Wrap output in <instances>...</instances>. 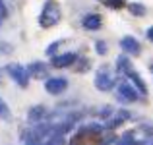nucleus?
I'll return each mask as SVG.
<instances>
[{"label":"nucleus","mask_w":153,"mask_h":145,"mask_svg":"<svg viewBox=\"0 0 153 145\" xmlns=\"http://www.w3.org/2000/svg\"><path fill=\"white\" fill-rule=\"evenodd\" d=\"M58 21H60V6L52 0H47L41 10V16H39V23L43 27H52Z\"/></svg>","instance_id":"1"},{"label":"nucleus","mask_w":153,"mask_h":145,"mask_svg":"<svg viewBox=\"0 0 153 145\" xmlns=\"http://www.w3.org/2000/svg\"><path fill=\"white\" fill-rule=\"evenodd\" d=\"M8 72H10V75H12V78H14V79H16V81H18L22 87H25V85H27L29 74H27L25 68L18 66V64H12V66H8Z\"/></svg>","instance_id":"2"},{"label":"nucleus","mask_w":153,"mask_h":145,"mask_svg":"<svg viewBox=\"0 0 153 145\" xmlns=\"http://www.w3.org/2000/svg\"><path fill=\"white\" fill-rule=\"evenodd\" d=\"M66 87H68V81L64 78H51V79H47V83H45V89L52 95L62 93Z\"/></svg>","instance_id":"3"},{"label":"nucleus","mask_w":153,"mask_h":145,"mask_svg":"<svg viewBox=\"0 0 153 145\" xmlns=\"http://www.w3.org/2000/svg\"><path fill=\"white\" fill-rule=\"evenodd\" d=\"M76 62V54L74 52H64V54H58L52 58V66L54 68H68Z\"/></svg>","instance_id":"4"},{"label":"nucleus","mask_w":153,"mask_h":145,"mask_svg":"<svg viewBox=\"0 0 153 145\" xmlns=\"http://www.w3.org/2000/svg\"><path fill=\"white\" fill-rule=\"evenodd\" d=\"M101 25H103V18L99 14H89V16H85V18H83V27H85V29H89V31L101 29Z\"/></svg>","instance_id":"5"},{"label":"nucleus","mask_w":153,"mask_h":145,"mask_svg":"<svg viewBox=\"0 0 153 145\" xmlns=\"http://www.w3.org/2000/svg\"><path fill=\"white\" fill-rule=\"evenodd\" d=\"M120 47H122V50L128 52V54H140V43L136 41L134 37H124L122 41H120Z\"/></svg>","instance_id":"6"},{"label":"nucleus","mask_w":153,"mask_h":145,"mask_svg":"<svg viewBox=\"0 0 153 145\" xmlns=\"http://www.w3.org/2000/svg\"><path fill=\"white\" fill-rule=\"evenodd\" d=\"M95 85H97V89L101 91H107L112 87V78L108 75V72H99V75L95 78Z\"/></svg>","instance_id":"7"},{"label":"nucleus","mask_w":153,"mask_h":145,"mask_svg":"<svg viewBox=\"0 0 153 145\" xmlns=\"http://www.w3.org/2000/svg\"><path fill=\"white\" fill-rule=\"evenodd\" d=\"M118 95H120V99H124V101H136V89H132L128 83H122V85L118 87Z\"/></svg>","instance_id":"8"},{"label":"nucleus","mask_w":153,"mask_h":145,"mask_svg":"<svg viewBox=\"0 0 153 145\" xmlns=\"http://www.w3.org/2000/svg\"><path fill=\"white\" fill-rule=\"evenodd\" d=\"M126 74L130 75V79H132V81L136 83V87H138V89H140V93H146V91H147V87H146V83L142 81V78H140V75L136 74V72H132V70H128Z\"/></svg>","instance_id":"9"},{"label":"nucleus","mask_w":153,"mask_h":145,"mask_svg":"<svg viewBox=\"0 0 153 145\" xmlns=\"http://www.w3.org/2000/svg\"><path fill=\"white\" fill-rule=\"evenodd\" d=\"M99 2H101L103 6L111 8V10H120V8L126 6V2H124V0H99Z\"/></svg>","instance_id":"10"},{"label":"nucleus","mask_w":153,"mask_h":145,"mask_svg":"<svg viewBox=\"0 0 153 145\" xmlns=\"http://www.w3.org/2000/svg\"><path fill=\"white\" fill-rule=\"evenodd\" d=\"M128 10H130V14L132 16H146L147 14V10H146V6H143V4H130V6H128Z\"/></svg>","instance_id":"11"},{"label":"nucleus","mask_w":153,"mask_h":145,"mask_svg":"<svg viewBox=\"0 0 153 145\" xmlns=\"http://www.w3.org/2000/svg\"><path fill=\"white\" fill-rule=\"evenodd\" d=\"M33 74V75H37V78H41V75H45V66L43 64H39V62H35V64H31L29 68H27V74Z\"/></svg>","instance_id":"12"},{"label":"nucleus","mask_w":153,"mask_h":145,"mask_svg":"<svg viewBox=\"0 0 153 145\" xmlns=\"http://www.w3.org/2000/svg\"><path fill=\"white\" fill-rule=\"evenodd\" d=\"M116 62H118V68H122L124 72H128V70H130V62H128V58H126V56H120V58L116 60Z\"/></svg>","instance_id":"13"},{"label":"nucleus","mask_w":153,"mask_h":145,"mask_svg":"<svg viewBox=\"0 0 153 145\" xmlns=\"http://www.w3.org/2000/svg\"><path fill=\"white\" fill-rule=\"evenodd\" d=\"M43 112H45V110H43V108H41V107H35V108H33V110H31V112H29V116H31V118H39V116H41V114H43Z\"/></svg>","instance_id":"14"},{"label":"nucleus","mask_w":153,"mask_h":145,"mask_svg":"<svg viewBox=\"0 0 153 145\" xmlns=\"http://www.w3.org/2000/svg\"><path fill=\"white\" fill-rule=\"evenodd\" d=\"M95 47H97V52H99V54H105V52H107V45H105L103 41H99Z\"/></svg>","instance_id":"15"},{"label":"nucleus","mask_w":153,"mask_h":145,"mask_svg":"<svg viewBox=\"0 0 153 145\" xmlns=\"http://www.w3.org/2000/svg\"><path fill=\"white\" fill-rule=\"evenodd\" d=\"M147 39L153 43V27H149V29H147Z\"/></svg>","instance_id":"16"},{"label":"nucleus","mask_w":153,"mask_h":145,"mask_svg":"<svg viewBox=\"0 0 153 145\" xmlns=\"http://www.w3.org/2000/svg\"><path fill=\"white\" fill-rule=\"evenodd\" d=\"M4 110H6V107H4V104H2V101H0V112H4Z\"/></svg>","instance_id":"17"},{"label":"nucleus","mask_w":153,"mask_h":145,"mask_svg":"<svg viewBox=\"0 0 153 145\" xmlns=\"http://www.w3.org/2000/svg\"><path fill=\"white\" fill-rule=\"evenodd\" d=\"M151 72H153V66H151Z\"/></svg>","instance_id":"18"}]
</instances>
